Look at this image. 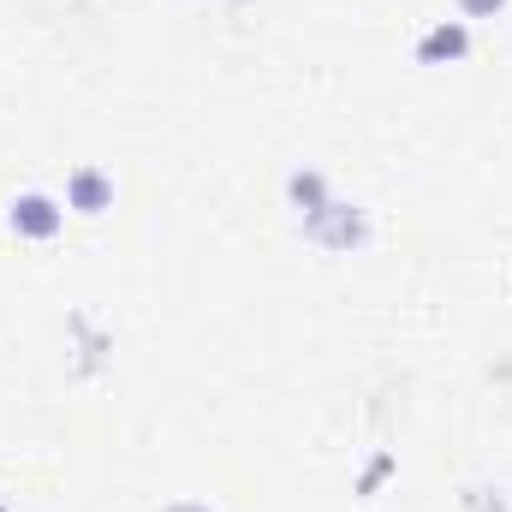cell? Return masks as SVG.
Wrapping results in <instances>:
<instances>
[{"instance_id":"6","label":"cell","mask_w":512,"mask_h":512,"mask_svg":"<svg viewBox=\"0 0 512 512\" xmlns=\"http://www.w3.org/2000/svg\"><path fill=\"white\" fill-rule=\"evenodd\" d=\"M167 512H209V507H203V501H173Z\"/></svg>"},{"instance_id":"5","label":"cell","mask_w":512,"mask_h":512,"mask_svg":"<svg viewBox=\"0 0 512 512\" xmlns=\"http://www.w3.org/2000/svg\"><path fill=\"white\" fill-rule=\"evenodd\" d=\"M507 0H459V12H471V18H495Z\"/></svg>"},{"instance_id":"4","label":"cell","mask_w":512,"mask_h":512,"mask_svg":"<svg viewBox=\"0 0 512 512\" xmlns=\"http://www.w3.org/2000/svg\"><path fill=\"white\" fill-rule=\"evenodd\" d=\"M465 48H471L465 24H429L423 42H417V60H423V66H435V60H465Z\"/></svg>"},{"instance_id":"1","label":"cell","mask_w":512,"mask_h":512,"mask_svg":"<svg viewBox=\"0 0 512 512\" xmlns=\"http://www.w3.org/2000/svg\"><path fill=\"white\" fill-rule=\"evenodd\" d=\"M304 233H310V239H322V245H334V251H358V245L370 239V221H364V209L322 203V209H310V215H304Z\"/></svg>"},{"instance_id":"2","label":"cell","mask_w":512,"mask_h":512,"mask_svg":"<svg viewBox=\"0 0 512 512\" xmlns=\"http://www.w3.org/2000/svg\"><path fill=\"white\" fill-rule=\"evenodd\" d=\"M6 227L18 239H54L66 227V203H54L48 191H24V197L6 203Z\"/></svg>"},{"instance_id":"3","label":"cell","mask_w":512,"mask_h":512,"mask_svg":"<svg viewBox=\"0 0 512 512\" xmlns=\"http://www.w3.org/2000/svg\"><path fill=\"white\" fill-rule=\"evenodd\" d=\"M66 209H78V215H102V209H114V179L102 173V167H78L72 179H66V197H60Z\"/></svg>"}]
</instances>
